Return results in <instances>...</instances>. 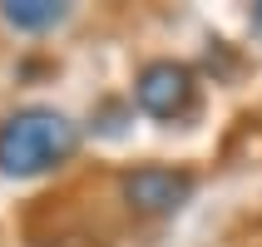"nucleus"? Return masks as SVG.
<instances>
[{
  "instance_id": "nucleus-5",
  "label": "nucleus",
  "mask_w": 262,
  "mask_h": 247,
  "mask_svg": "<svg viewBox=\"0 0 262 247\" xmlns=\"http://www.w3.org/2000/svg\"><path fill=\"white\" fill-rule=\"evenodd\" d=\"M252 25H257V30H262V5H252Z\"/></svg>"
},
{
  "instance_id": "nucleus-1",
  "label": "nucleus",
  "mask_w": 262,
  "mask_h": 247,
  "mask_svg": "<svg viewBox=\"0 0 262 247\" xmlns=\"http://www.w3.org/2000/svg\"><path fill=\"white\" fill-rule=\"evenodd\" d=\"M79 148V124L50 104H25L0 119V173L35 178L74 159Z\"/></svg>"
},
{
  "instance_id": "nucleus-2",
  "label": "nucleus",
  "mask_w": 262,
  "mask_h": 247,
  "mask_svg": "<svg viewBox=\"0 0 262 247\" xmlns=\"http://www.w3.org/2000/svg\"><path fill=\"white\" fill-rule=\"evenodd\" d=\"M119 193H124V203L134 213L168 218V213H178L193 198V173L168 168V163H139V168H129V173L119 178Z\"/></svg>"
},
{
  "instance_id": "nucleus-3",
  "label": "nucleus",
  "mask_w": 262,
  "mask_h": 247,
  "mask_svg": "<svg viewBox=\"0 0 262 247\" xmlns=\"http://www.w3.org/2000/svg\"><path fill=\"white\" fill-rule=\"evenodd\" d=\"M193 94H198V79L183 59H154L134 79V99L154 119H183L193 109Z\"/></svg>"
},
{
  "instance_id": "nucleus-4",
  "label": "nucleus",
  "mask_w": 262,
  "mask_h": 247,
  "mask_svg": "<svg viewBox=\"0 0 262 247\" xmlns=\"http://www.w3.org/2000/svg\"><path fill=\"white\" fill-rule=\"evenodd\" d=\"M64 15H70V5H59V0H5V5H0V20L10 30H25V35L55 30Z\"/></svg>"
}]
</instances>
